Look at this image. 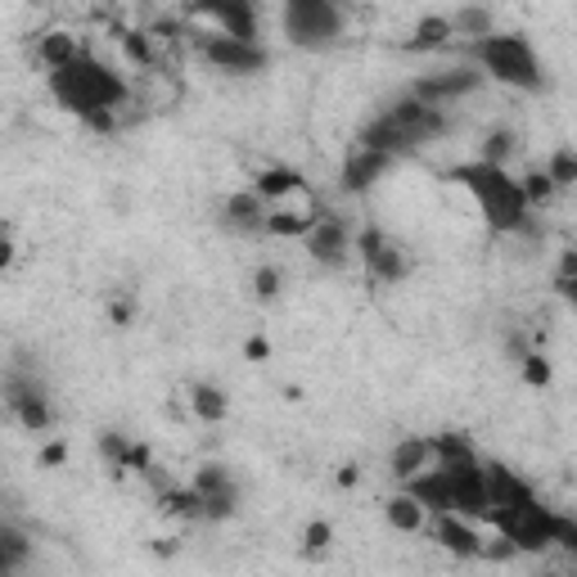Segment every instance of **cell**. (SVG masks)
<instances>
[{
  "label": "cell",
  "mask_w": 577,
  "mask_h": 577,
  "mask_svg": "<svg viewBox=\"0 0 577 577\" xmlns=\"http://www.w3.org/2000/svg\"><path fill=\"white\" fill-rule=\"evenodd\" d=\"M384 524L392 528V532H406V537H419V532H429V524H434V514L424 510V501L415 497V492H406V488H398L388 501H384Z\"/></svg>",
  "instance_id": "cell-16"
},
{
  "label": "cell",
  "mask_w": 577,
  "mask_h": 577,
  "mask_svg": "<svg viewBox=\"0 0 577 577\" xmlns=\"http://www.w3.org/2000/svg\"><path fill=\"white\" fill-rule=\"evenodd\" d=\"M154 551H159V555H163V560H167V555H176V545H172V537H163V541H159V545H154Z\"/></svg>",
  "instance_id": "cell-40"
},
{
  "label": "cell",
  "mask_w": 577,
  "mask_h": 577,
  "mask_svg": "<svg viewBox=\"0 0 577 577\" xmlns=\"http://www.w3.org/2000/svg\"><path fill=\"white\" fill-rule=\"evenodd\" d=\"M392 167H398V159H392V154H379V149H366V145H352L343 167H339V190L343 195H366V190L379 186Z\"/></svg>",
  "instance_id": "cell-12"
},
{
  "label": "cell",
  "mask_w": 577,
  "mask_h": 577,
  "mask_svg": "<svg viewBox=\"0 0 577 577\" xmlns=\"http://www.w3.org/2000/svg\"><path fill=\"white\" fill-rule=\"evenodd\" d=\"M541 167L551 172V180L560 186V195H564V190H577V149H573V145H560Z\"/></svg>",
  "instance_id": "cell-30"
},
{
  "label": "cell",
  "mask_w": 577,
  "mask_h": 577,
  "mask_svg": "<svg viewBox=\"0 0 577 577\" xmlns=\"http://www.w3.org/2000/svg\"><path fill=\"white\" fill-rule=\"evenodd\" d=\"M424 469H434V438H402L388 451V474H392L398 488L411 482L415 474H424Z\"/></svg>",
  "instance_id": "cell-17"
},
{
  "label": "cell",
  "mask_w": 577,
  "mask_h": 577,
  "mask_svg": "<svg viewBox=\"0 0 577 577\" xmlns=\"http://www.w3.org/2000/svg\"><path fill=\"white\" fill-rule=\"evenodd\" d=\"M514 154H519V136H514L510 127H492L488 136H482V145H478V159L497 163V167H510Z\"/></svg>",
  "instance_id": "cell-26"
},
{
  "label": "cell",
  "mask_w": 577,
  "mask_h": 577,
  "mask_svg": "<svg viewBox=\"0 0 577 577\" xmlns=\"http://www.w3.org/2000/svg\"><path fill=\"white\" fill-rule=\"evenodd\" d=\"M131 316H136V308H131L127 298H113V302H109V321H113L117 329H127V325H131Z\"/></svg>",
  "instance_id": "cell-36"
},
{
  "label": "cell",
  "mask_w": 577,
  "mask_h": 577,
  "mask_svg": "<svg viewBox=\"0 0 577 577\" xmlns=\"http://www.w3.org/2000/svg\"><path fill=\"white\" fill-rule=\"evenodd\" d=\"M37 465H41V469H64V465H68V442H64V438L46 442V447L37 451Z\"/></svg>",
  "instance_id": "cell-34"
},
{
  "label": "cell",
  "mask_w": 577,
  "mask_h": 577,
  "mask_svg": "<svg viewBox=\"0 0 577 577\" xmlns=\"http://www.w3.org/2000/svg\"><path fill=\"white\" fill-rule=\"evenodd\" d=\"M334 545V524L329 519H312L308 528H302V551L308 555H325Z\"/></svg>",
  "instance_id": "cell-33"
},
{
  "label": "cell",
  "mask_w": 577,
  "mask_h": 577,
  "mask_svg": "<svg viewBox=\"0 0 577 577\" xmlns=\"http://www.w3.org/2000/svg\"><path fill=\"white\" fill-rule=\"evenodd\" d=\"M190 41H195V54L203 59V64L226 73V77H258L271 64L262 41H235V37H222V33H190Z\"/></svg>",
  "instance_id": "cell-8"
},
{
  "label": "cell",
  "mask_w": 577,
  "mask_h": 577,
  "mask_svg": "<svg viewBox=\"0 0 577 577\" xmlns=\"http://www.w3.org/2000/svg\"><path fill=\"white\" fill-rule=\"evenodd\" d=\"M447 46H455V23H451V14H424L411 27V37L402 41L406 54H438Z\"/></svg>",
  "instance_id": "cell-18"
},
{
  "label": "cell",
  "mask_w": 577,
  "mask_h": 577,
  "mask_svg": "<svg viewBox=\"0 0 577 577\" xmlns=\"http://www.w3.org/2000/svg\"><path fill=\"white\" fill-rule=\"evenodd\" d=\"M429 532H434V541L442 545V551L455 555V560H482V555H488V537H492V528L482 519H469V514H455V510L434 514Z\"/></svg>",
  "instance_id": "cell-11"
},
{
  "label": "cell",
  "mask_w": 577,
  "mask_h": 577,
  "mask_svg": "<svg viewBox=\"0 0 577 577\" xmlns=\"http://www.w3.org/2000/svg\"><path fill=\"white\" fill-rule=\"evenodd\" d=\"M348 33L343 0H289L285 5V37L298 50H329Z\"/></svg>",
  "instance_id": "cell-4"
},
{
  "label": "cell",
  "mask_w": 577,
  "mask_h": 577,
  "mask_svg": "<svg viewBox=\"0 0 577 577\" xmlns=\"http://www.w3.org/2000/svg\"><path fill=\"white\" fill-rule=\"evenodd\" d=\"M555 280H577V249H564V253H560V266H555Z\"/></svg>",
  "instance_id": "cell-38"
},
{
  "label": "cell",
  "mask_w": 577,
  "mask_h": 577,
  "mask_svg": "<svg viewBox=\"0 0 577 577\" xmlns=\"http://www.w3.org/2000/svg\"><path fill=\"white\" fill-rule=\"evenodd\" d=\"M356 145H366V149H379V154H392V159H402V154H411V149H419L415 145V136L392 117L388 109L384 113H375L366 127L356 131Z\"/></svg>",
  "instance_id": "cell-14"
},
{
  "label": "cell",
  "mask_w": 577,
  "mask_h": 577,
  "mask_svg": "<svg viewBox=\"0 0 577 577\" xmlns=\"http://www.w3.org/2000/svg\"><path fill=\"white\" fill-rule=\"evenodd\" d=\"M455 180L469 190L474 208H478V217L488 222L492 235H519L532 217V208L524 199V186H519V176H514L510 167H497V163H461L455 167Z\"/></svg>",
  "instance_id": "cell-2"
},
{
  "label": "cell",
  "mask_w": 577,
  "mask_h": 577,
  "mask_svg": "<svg viewBox=\"0 0 577 577\" xmlns=\"http://www.w3.org/2000/svg\"><path fill=\"white\" fill-rule=\"evenodd\" d=\"M190 482H195V488H199V497H212V492H226V488H239V482H235V474H230L226 465H199Z\"/></svg>",
  "instance_id": "cell-32"
},
{
  "label": "cell",
  "mask_w": 577,
  "mask_h": 577,
  "mask_svg": "<svg viewBox=\"0 0 577 577\" xmlns=\"http://www.w3.org/2000/svg\"><path fill=\"white\" fill-rule=\"evenodd\" d=\"M334 482H339L343 492H352L356 482H361V465H352V461H348V465H339V474H334Z\"/></svg>",
  "instance_id": "cell-39"
},
{
  "label": "cell",
  "mask_w": 577,
  "mask_h": 577,
  "mask_svg": "<svg viewBox=\"0 0 577 577\" xmlns=\"http://www.w3.org/2000/svg\"><path fill=\"white\" fill-rule=\"evenodd\" d=\"M244 356L262 366V361H271V343L262 339V334H253V339H244Z\"/></svg>",
  "instance_id": "cell-37"
},
{
  "label": "cell",
  "mask_w": 577,
  "mask_h": 577,
  "mask_svg": "<svg viewBox=\"0 0 577 577\" xmlns=\"http://www.w3.org/2000/svg\"><path fill=\"white\" fill-rule=\"evenodd\" d=\"M451 23H455V41H469V46L482 41V37H492V33H501L492 5H482V0H465V5L451 14Z\"/></svg>",
  "instance_id": "cell-22"
},
{
  "label": "cell",
  "mask_w": 577,
  "mask_h": 577,
  "mask_svg": "<svg viewBox=\"0 0 577 577\" xmlns=\"http://www.w3.org/2000/svg\"><path fill=\"white\" fill-rule=\"evenodd\" d=\"M249 285H253V298H258V302H276V298L285 293V271H280L276 262H262V266L253 271Z\"/></svg>",
  "instance_id": "cell-31"
},
{
  "label": "cell",
  "mask_w": 577,
  "mask_h": 577,
  "mask_svg": "<svg viewBox=\"0 0 577 577\" xmlns=\"http://www.w3.org/2000/svg\"><path fill=\"white\" fill-rule=\"evenodd\" d=\"M519 379H524L528 388L545 392V388L555 384V366H551V356H545L541 348H528V352L519 356Z\"/></svg>",
  "instance_id": "cell-29"
},
{
  "label": "cell",
  "mask_w": 577,
  "mask_h": 577,
  "mask_svg": "<svg viewBox=\"0 0 577 577\" xmlns=\"http://www.w3.org/2000/svg\"><path fill=\"white\" fill-rule=\"evenodd\" d=\"M469 59L482 68V77L505 86V90H524V96H537L545 86V68L541 54L524 33H492L469 46Z\"/></svg>",
  "instance_id": "cell-3"
},
{
  "label": "cell",
  "mask_w": 577,
  "mask_h": 577,
  "mask_svg": "<svg viewBox=\"0 0 577 577\" xmlns=\"http://www.w3.org/2000/svg\"><path fill=\"white\" fill-rule=\"evenodd\" d=\"M402 488H406V492H415L429 514H447V510H451V474H447L442 465L415 474L411 482H402Z\"/></svg>",
  "instance_id": "cell-21"
},
{
  "label": "cell",
  "mask_w": 577,
  "mask_h": 577,
  "mask_svg": "<svg viewBox=\"0 0 577 577\" xmlns=\"http://www.w3.org/2000/svg\"><path fill=\"white\" fill-rule=\"evenodd\" d=\"M560 524H564V514L545 510L541 501L501 505V510L488 514V528L510 537L514 545H519V555H541V551H551V545H560Z\"/></svg>",
  "instance_id": "cell-5"
},
{
  "label": "cell",
  "mask_w": 577,
  "mask_h": 577,
  "mask_svg": "<svg viewBox=\"0 0 577 577\" xmlns=\"http://www.w3.org/2000/svg\"><path fill=\"white\" fill-rule=\"evenodd\" d=\"M356 258L366 266V276L375 285H406L411 271H415V258L406 244H398L384 226H361L356 230Z\"/></svg>",
  "instance_id": "cell-7"
},
{
  "label": "cell",
  "mask_w": 577,
  "mask_h": 577,
  "mask_svg": "<svg viewBox=\"0 0 577 577\" xmlns=\"http://www.w3.org/2000/svg\"><path fill=\"white\" fill-rule=\"evenodd\" d=\"M266 212H271V203L253 186H244V190L226 195V203H222V226H230L235 235H266Z\"/></svg>",
  "instance_id": "cell-13"
},
{
  "label": "cell",
  "mask_w": 577,
  "mask_h": 577,
  "mask_svg": "<svg viewBox=\"0 0 577 577\" xmlns=\"http://www.w3.org/2000/svg\"><path fill=\"white\" fill-rule=\"evenodd\" d=\"M46 86H50V100L59 109H68L77 123H86V117H96V113H123L131 104V81L90 50L81 59H73L68 68L46 73Z\"/></svg>",
  "instance_id": "cell-1"
},
{
  "label": "cell",
  "mask_w": 577,
  "mask_h": 577,
  "mask_svg": "<svg viewBox=\"0 0 577 577\" xmlns=\"http://www.w3.org/2000/svg\"><path fill=\"white\" fill-rule=\"evenodd\" d=\"M86 46L77 33H68V27H46V33H37V46H33V59L46 68V73H59V68H68L73 59H81Z\"/></svg>",
  "instance_id": "cell-15"
},
{
  "label": "cell",
  "mask_w": 577,
  "mask_h": 577,
  "mask_svg": "<svg viewBox=\"0 0 577 577\" xmlns=\"http://www.w3.org/2000/svg\"><path fill=\"white\" fill-rule=\"evenodd\" d=\"M131 438L127 434H117V429H104L100 434V455H104V465L123 478V474H131Z\"/></svg>",
  "instance_id": "cell-28"
},
{
  "label": "cell",
  "mask_w": 577,
  "mask_h": 577,
  "mask_svg": "<svg viewBox=\"0 0 577 577\" xmlns=\"http://www.w3.org/2000/svg\"><path fill=\"white\" fill-rule=\"evenodd\" d=\"M190 33H222L235 41H262L258 0H190Z\"/></svg>",
  "instance_id": "cell-6"
},
{
  "label": "cell",
  "mask_w": 577,
  "mask_h": 577,
  "mask_svg": "<svg viewBox=\"0 0 577 577\" xmlns=\"http://www.w3.org/2000/svg\"><path fill=\"white\" fill-rule=\"evenodd\" d=\"M308 180H302V172L298 167H289V163H271V167H258L253 172V190L266 199V203H285V199H293Z\"/></svg>",
  "instance_id": "cell-19"
},
{
  "label": "cell",
  "mask_w": 577,
  "mask_h": 577,
  "mask_svg": "<svg viewBox=\"0 0 577 577\" xmlns=\"http://www.w3.org/2000/svg\"><path fill=\"white\" fill-rule=\"evenodd\" d=\"M519 186H524V199H528V208H532V212L551 208V203L560 199V186L551 180V172H545V167H528V172L519 176Z\"/></svg>",
  "instance_id": "cell-27"
},
{
  "label": "cell",
  "mask_w": 577,
  "mask_h": 577,
  "mask_svg": "<svg viewBox=\"0 0 577 577\" xmlns=\"http://www.w3.org/2000/svg\"><path fill=\"white\" fill-rule=\"evenodd\" d=\"M488 488H492V510L501 505H524V501H537V492L528 488V482L505 469V465H488Z\"/></svg>",
  "instance_id": "cell-24"
},
{
  "label": "cell",
  "mask_w": 577,
  "mask_h": 577,
  "mask_svg": "<svg viewBox=\"0 0 577 577\" xmlns=\"http://www.w3.org/2000/svg\"><path fill=\"white\" fill-rule=\"evenodd\" d=\"M186 406L199 424H222L230 415V398H226V388L217 384H190L186 388Z\"/></svg>",
  "instance_id": "cell-23"
},
{
  "label": "cell",
  "mask_w": 577,
  "mask_h": 577,
  "mask_svg": "<svg viewBox=\"0 0 577 577\" xmlns=\"http://www.w3.org/2000/svg\"><path fill=\"white\" fill-rule=\"evenodd\" d=\"M482 81H488V77H482V68L469 59V64H451V68H438V73L415 77V81H411V96L424 100L429 109L451 113L461 100H469L474 90H482Z\"/></svg>",
  "instance_id": "cell-9"
},
{
  "label": "cell",
  "mask_w": 577,
  "mask_h": 577,
  "mask_svg": "<svg viewBox=\"0 0 577 577\" xmlns=\"http://www.w3.org/2000/svg\"><path fill=\"white\" fill-rule=\"evenodd\" d=\"M149 469H154V447H149V442H136V447H131V474H149Z\"/></svg>",
  "instance_id": "cell-35"
},
{
  "label": "cell",
  "mask_w": 577,
  "mask_h": 577,
  "mask_svg": "<svg viewBox=\"0 0 577 577\" xmlns=\"http://www.w3.org/2000/svg\"><path fill=\"white\" fill-rule=\"evenodd\" d=\"M27 560H33V541H27L23 528L14 524H0V573L14 577L27 568Z\"/></svg>",
  "instance_id": "cell-25"
},
{
  "label": "cell",
  "mask_w": 577,
  "mask_h": 577,
  "mask_svg": "<svg viewBox=\"0 0 577 577\" xmlns=\"http://www.w3.org/2000/svg\"><path fill=\"white\" fill-rule=\"evenodd\" d=\"M308 244V258L325 271H343L356 258V226L343 222L339 212H321V222L312 226V235L302 239Z\"/></svg>",
  "instance_id": "cell-10"
},
{
  "label": "cell",
  "mask_w": 577,
  "mask_h": 577,
  "mask_svg": "<svg viewBox=\"0 0 577 577\" xmlns=\"http://www.w3.org/2000/svg\"><path fill=\"white\" fill-rule=\"evenodd\" d=\"M280 5H289V0H280Z\"/></svg>",
  "instance_id": "cell-41"
},
{
  "label": "cell",
  "mask_w": 577,
  "mask_h": 577,
  "mask_svg": "<svg viewBox=\"0 0 577 577\" xmlns=\"http://www.w3.org/2000/svg\"><path fill=\"white\" fill-rule=\"evenodd\" d=\"M316 222H321V212H302L293 203H271V212H266V235L271 239H308Z\"/></svg>",
  "instance_id": "cell-20"
}]
</instances>
